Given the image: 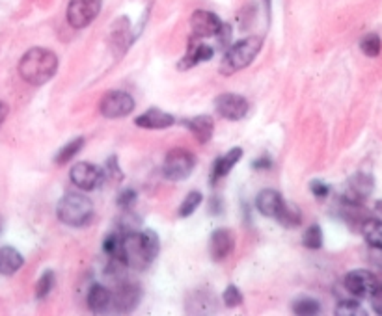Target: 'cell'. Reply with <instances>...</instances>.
<instances>
[{
    "mask_svg": "<svg viewBox=\"0 0 382 316\" xmlns=\"http://www.w3.org/2000/svg\"><path fill=\"white\" fill-rule=\"evenodd\" d=\"M159 236L155 231H129L122 234V245H120V257L125 266L133 270H146L155 257L159 255Z\"/></svg>",
    "mask_w": 382,
    "mask_h": 316,
    "instance_id": "cell-1",
    "label": "cell"
},
{
    "mask_svg": "<svg viewBox=\"0 0 382 316\" xmlns=\"http://www.w3.org/2000/svg\"><path fill=\"white\" fill-rule=\"evenodd\" d=\"M56 71H58V56L43 47H34L30 51H26L19 62V75L28 84H45L56 75Z\"/></svg>",
    "mask_w": 382,
    "mask_h": 316,
    "instance_id": "cell-2",
    "label": "cell"
},
{
    "mask_svg": "<svg viewBox=\"0 0 382 316\" xmlns=\"http://www.w3.org/2000/svg\"><path fill=\"white\" fill-rule=\"evenodd\" d=\"M56 216L65 226L85 227L93 216V205L86 195L71 192V194H65L58 201Z\"/></svg>",
    "mask_w": 382,
    "mask_h": 316,
    "instance_id": "cell-3",
    "label": "cell"
},
{
    "mask_svg": "<svg viewBox=\"0 0 382 316\" xmlns=\"http://www.w3.org/2000/svg\"><path fill=\"white\" fill-rule=\"evenodd\" d=\"M261 47H263V39L256 38V36L254 38L240 39V41L234 43V45L227 49L226 56H224L222 71L226 73V75H232V73L240 71V69L248 67L256 60V56L261 51Z\"/></svg>",
    "mask_w": 382,
    "mask_h": 316,
    "instance_id": "cell-4",
    "label": "cell"
},
{
    "mask_svg": "<svg viewBox=\"0 0 382 316\" xmlns=\"http://www.w3.org/2000/svg\"><path fill=\"white\" fill-rule=\"evenodd\" d=\"M196 166V156L183 147L168 151L162 164V173L168 181H185Z\"/></svg>",
    "mask_w": 382,
    "mask_h": 316,
    "instance_id": "cell-5",
    "label": "cell"
},
{
    "mask_svg": "<svg viewBox=\"0 0 382 316\" xmlns=\"http://www.w3.org/2000/svg\"><path fill=\"white\" fill-rule=\"evenodd\" d=\"M135 99L129 93L122 90L106 91L101 99L99 110L104 117L109 119H117V117H127L135 110Z\"/></svg>",
    "mask_w": 382,
    "mask_h": 316,
    "instance_id": "cell-6",
    "label": "cell"
},
{
    "mask_svg": "<svg viewBox=\"0 0 382 316\" xmlns=\"http://www.w3.org/2000/svg\"><path fill=\"white\" fill-rule=\"evenodd\" d=\"M101 12V0H69L67 23L73 28H86Z\"/></svg>",
    "mask_w": 382,
    "mask_h": 316,
    "instance_id": "cell-7",
    "label": "cell"
},
{
    "mask_svg": "<svg viewBox=\"0 0 382 316\" xmlns=\"http://www.w3.org/2000/svg\"><path fill=\"white\" fill-rule=\"evenodd\" d=\"M103 175V169L93 166L90 162H77L71 168L69 177H71V182L75 186L85 190V192H91V190H95L101 184Z\"/></svg>",
    "mask_w": 382,
    "mask_h": 316,
    "instance_id": "cell-8",
    "label": "cell"
},
{
    "mask_svg": "<svg viewBox=\"0 0 382 316\" xmlns=\"http://www.w3.org/2000/svg\"><path fill=\"white\" fill-rule=\"evenodd\" d=\"M216 114L229 121H239L248 114V101L237 93H224L214 101Z\"/></svg>",
    "mask_w": 382,
    "mask_h": 316,
    "instance_id": "cell-9",
    "label": "cell"
},
{
    "mask_svg": "<svg viewBox=\"0 0 382 316\" xmlns=\"http://www.w3.org/2000/svg\"><path fill=\"white\" fill-rule=\"evenodd\" d=\"M345 289L357 297H371L377 291V278L370 270H352L344 279Z\"/></svg>",
    "mask_w": 382,
    "mask_h": 316,
    "instance_id": "cell-10",
    "label": "cell"
},
{
    "mask_svg": "<svg viewBox=\"0 0 382 316\" xmlns=\"http://www.w3.org/2000/svg\"><path fill=\"white\" fill-rule=\"evenodd\" d=\"M221 28V19H218L214 13L205 12V10H198V12L192 13V17H190V30H192V36L198 39L213 38V36L218 34Z\"/></svg>",
    "mask_w": 382,
    "mask_h": 316,
    "instance_id": "cell-11",
    "label": "cell"
},
{
    "mask_svg": "<svg viewBox=\"0 0 382 316\" xmlns=\"http://www.w3.org/2000/svg\"><path fill=\"white\" fill-rule=\"evenodd\" d=\"M371 192H373V179L368 173H357L347 182L344 197L349 205H360V201L368 199Z\"/></svg>",
    "mask_w": 382,
    "mask_h": 316,
    "instance_id": "cell-12",
    "label": "cell"
},
{
    "mask_svg": "<svg viewBox=\"0 0 382 316\" xmlns=\"http://www.w3.org/2000/svg\"><path fill=\"white\" fill-rule=\"evenodd\" d=\"M256 207H258V210L263 216L276 219L278 214L282 212V208L285 207V201L282 197V194L276 192V190H263L256 197Z\"/></svg>",
    "mask_w": 382,
    "mask_h": 316,
    "instance_id": "cell-13",
    "label": "cell"
},
{
    "mask_svg": "<svg viewBox=\"0 0 382 316\" xmlns=\"http://www.w3.org/2000/svg\"><path fill=\"white\" fill-rule=\"evenodd\" d=\"M135 123L142 129H151V130H162L168 129L175 123V117L168 112H162L159 108H149L148 112H144L140 116L136 117Z\"/></svg>",
    "mask_w": 382,
    "mask_h": 316,
    "instance_id": "cell-14",
    "label": "cell"
},
{
    "mask_svg": "<svg viewBox=\"0 0 382 316\" xmlns=\"http://www.w3.org/2000/svg\"><path fill=\"white\" fill-rule=\"evenodd\" d=\"M235 247V236L234 232L227 229H216L211 236V245L209 252L214 260H224V258L234 252Z\"/></svg>",
    "mask_w": 382,
    "mask_h": 316,
    "instance_id": "cell-15",
    "label": "cell"
},
{
    "mask_svg": "<svg viewBox=\"0 0 382 316\" xmlns=\"http://www.w3.org/2000/svg\"><path fill=\"white\" fill-rule=\"evenodd\" d=\"M112 302H114V307H116V311H120V313H129V311H133L136 305H138V302H140V289H138V284H120L116 294L112 297Z\"/></svg>",
    "mask_w": 382,
    "mask_h": 316,
    "instance_id": "cell-16",
    "label": "cell"
},
{
    "mask_svg": "<svg viewBox=\"0 0 382 316\" xmlns=\"http://www.w3.org/2000/svg\"><path fill=\"white\" fill-rule=\"evenodd\" d=\"M213 47L205 45V43H200L198 41V38H190V41H188V51L187 54H185V58L179 62V69H190L192 65L200 64V62H207V60L213 58Z\"/></svg>",
    "mask_w": 382,
    "mask_h": 316,
    "instance_id": "cell-17",
    "label": "cell"
},
{
    "mask_svg": "<svg viewBox=\"0 0 382 316\" xmlns=\"http://www.w3.org/2000/svg\"><path fill=\"white\" fill-rule=\"evenodd\" d=\"M240 158H243V149L240 147L229 149L226 155L218 156L213 166V177H211V181L216 182L218 179H222V177H226V175L239 164Z\"/></svg>",
    "mask_w": 382,
    "mask_h": 316,
    "instance_id": "cell-18",
    "label": "cell"
},
{
    "mask_svg": "<svg viewBox=\"0 0 382 316\" xmlns=\"http://www.w3.org/2000/svg\"><path fill=\"white\" fill-rule=\"evenodd\" d=\"M25 265V258L15 247L4 245L0 247V274L2 276H13L21 270V266Z\"/></svg>",
    "mask_w": 382,
    "mask_h": 316,
    "instance_id": "cell-19",
    "label": "cell"
},
{
    "mask_svg": "<svg viewBox=\"0 0 382 316\" xmlns=\"http://www.w3.org/2000/svg\"><path fill=\"white\" fill-rule=\"evenodd\" d=\"M187 127L200 143H207L213 138L214 121L211 116L192 117L190 121H187Z\"/></svg>",
    "mask_w": 382,
    "mask_h": 316,
    "instance_id": "cell-20",
    "label": "cell"
},
{
    "mask_svg": "<svg viewBox=\"0 0 382 316\" xmlns=\"http://www.w3.org/2000/svg\"><path fill=\"white\" fill-rule=\"evenodd\" d=\"M112 304V294L111 291L103 287V284H93L88 292V307L91 313L101 315L109 309V305Z\"/></svg>",
    "mask_w": 382,
    "mask_h": 316,
    "instance_id": "cell-21",
    "label": "cell"
},
{
    "mask_svg": "<svg viewBox=\"0 0 382 316\" xmlns=\"http://www.w3.org/2000/svg\"><path fill=\"white\" fill-rule=\"evenodd\" d=\"M362 234L371 247L382 250V219L370 218L363 221Z\"/></svg>",
    "mask_w": 382,
    "mask_h": 316,
    "instance_id": "cell-22",
    "label": "cell"
},
{
    "mask_svg": "<svg viewBox=\"0 0 382 316\" xmlns=\"http://www.w3.org/2000/svg\"><path fill=\"white\" fill-rule=\"evenodd\" d=\"M82 145H85V138H77V140H71L69 143H65L64 147L58 151V155H56L54 162H56L58 166H64V164H67V162L71 160L73 156H77V153L82 149Z\"/></svg>",
    "mask_w": 382,
    "mask_h": 316,
    "instance_id": "cell-23",
    "label": "cell"
},
{
    "mask_svg": "<svg viewBox=\"0 0 382 316\" xmlns=\"http://www.w3.org/2000/svg\"><path fill=\"white\" fill-rule=\"evenodd\" d=\"M321 311V305H319L317 300L313 297H298L297 302L293 304V313L300 316H311L317 315Z\"/></svg>",
    "mask_w": 382,
    "mask_h": 316,
    "instance_id": "cell-24",
    "label": "cell"
},
{
    "mask_svg": "<svg viewBox=\"0 0 382 316\" xmlns=\"http://www.w3.org/2000/svg\"><path fill=\"white\" fill-rule=\"evenodd\" d=\"M201 201H203V195H201L200 192H190V194L183 199L181 207H179V216H181V218L192 216L201 205Z\"/></svg>",
    "mask_w": 382,
    "mask_h": 316,
    "instance_id": "cell-25",
    "label": "cell"
},
{
    "mask_svg": "<svg viewBox=\"0 0 382 316\" xmlns=\"http://www.w3.org/2000/svg\"><path fill=\"white\" fill-rule=\"evenodd\" d=\"M302 244H304L308 250H321V247H323V231H321V227H308V231H306L304 236H302Z\"/></svg>",
    "mask_w": 382,
    "mask_h": 316,
    "instance_id": "cell-26",
    "label": "cell"
},
{
    "mask_svg": "<svg viewBox=\"0 0 382 316\" xmlns=\"http://www.w3.org/2000/svg\"><path fill=\"white\" fill-rule=\"evenodd\" d=\"M54 289V271L47 270L41 274L38 284H36V297L38 300H43V297L49 296V292Z\"/></svg>",
    "mask_w": 382,
    "mask_h": 316,
    "instance_id": "cell-27",
    "label": "cell"
},
{
    "mask_svg": "<svg viewBox=\"0 0 382 316\" xmlns=\"http://www.w3.org/2000/svg\"><path fill=\"white\" fill-rule=\"evenodd\" d=\"M282 223L284 227H298L302 223V218H300V210L293 207H287V203H285V207L282 208V212L278 214V218H276Z\"/></svg>",
    "mask_w": 382,
    "mask_h": 316,
    "instance_id": "cell-28",
    "label": "cell"
},
{
    "mask_svg": "<svg viewBox=\"0 0 382 316\" xmlns=\"http://www.w3.org/2000/svg\"><path fill=\"white\" fill-rule=\"evenodd\" d=\"M360 49L363 51V54H368L371 58H375L381 54V49H382V43H381V38L377 36V34H370V36H366L362 39V43H360Z\"/></svg>",
    "mask_w": 382,
    "mask_h": 316,
    "instance_id": "cell-29",
    "label": "cell"
},
{
    "mask_svg": "<svg viewBox=\"0 0 382 316\" xmlns=\"http://www.w3.org/2000/svg\"><path fill=\"white\" fill-rule=\"evenodd\" d=\"M336 315L337 316H363L366 315V311L360 307L357 300H344L341 304L337 305L336 309Z\"/></svg>",
    "mask_w": 382,
    "mask_h": 316,
    "instance_id": "cell-30",
    "label": "cell"
},
{
    "mask_svg": "<svg viewBox=\"0 0 382 316\" xmlns=\"http://www.w3.org/2000/svg\"><path fill=\"white\" fill-rule=\"evenodd\" d=\"M222 302L226 307H239L243 304V294L240 291L235 287V284H229L224 294H222Z\"/></svg>",
    "mask_w": 382,
    "mask_h": 316,
    "instance_id": "cell-31",
    "label": "cell"
},
{
    "mask_svg": "<svg viewBox=\"0 0 382 316\" xmlns=\"http://www.w3.org/2000/svg\"><path fill=\"white\" fill-rule=\"evenodd\" d=\"M120 245H122V234L114 232L111 236H106V240L103 242V250L112 258H117L120 257Z\"/></svg>",
    "mask_w": 382,
    "mask_h": 316,
    "instance_id": "cell-32",
    "label": "cell"
},
{
    "mask_svg": "<svg viewBox=\"0 0 382 316\" xmlns=\"http://www.w3.org/2000/svg\"><path fill=\"white\" fill-rule=\"evenodd\" d=\"M104 173H109V177L114 179V181H122V179H124L122 168H120V164H117L116 156H111L109 160L104 162Z\"/></svg>",
    "mask_w": 382,
    "mask_h": 316,
    "instance_id": "cell-33",
    "label": "cell"
},
{
    "mask_svg": "<svg viewBox=\"0 0 382 316\" xmlns=\"http://www.w3.org/2000/svg\"><path fill=\"white\" fill-rule=\"evenodd\" d=\"M310 190H311V194L315 195L317 199H324L326 195L330 194V186H328V184H324L323 181H311Z\"/></svg>",
    "mask_w": 382,
    "mask_h": 316,
    "instance_id": "cell-34",
    "label": "cell"
},
{
    "mask_svg": "<svg viewBox=\"0 0 382 316\" xmlns=\"http://www.w3.org/2000/svg\"><path fill=\"white\" fill-rule=\"evenodd\" d=\"M117 205L122 208H129V207H133V203L136 201V192L135 190H124L122 194L117 195Z\"/></svg>",
    "mask_w": 382,
    "mask_h": 316,
    "instance_id": "cell-35",
    "label": "cell"
},
{
    "mask_svg": "<svg viewBox=\"0 0 382 316\" xmlns=\"http://www.w3.org/2000/svg\"><path fill=\"white\" fill-rule=\"evenodd\" d=\"M371 307L377 315H382V287H377V291L371 294Z\"/></svg>",
    "mask_w": 382,
    "mask_h": 316,
    "instance_id": "cell-36",
    "label": "cell"
},
{
    "mask_svg": "<svg viewBox=\"0 0 382 316\" xmlns=\"http://www.w3.org/2000/svg\"><path fill=\"white\" fill-rule=\"evenodd\" d=\"M252 168L254 169H269L271 168V160H269L267 156H261V158H258V160L254 162Z\"/></svg>",
    "mask_w": 382,
    "mask_h": 316,
    "instance_id": "cell-37",
    "label": "cell"
},
{
    "mask_svg": "<svg viewBox=\"0 0 382 316\" xmlns=\"http://www.w3.org/2000/svg\"><path fill=\"white\" fill-rule=\"evenodd\" d=\"M8 116V106L4 103H0V125H2V121L6 119Z\"/></svg>",
    "mask_w": 382,
    "mask_h": 316,
    "instance_id": "cell-38",
    "label": "cell"
},
{
    "mask_svg": "<svg viewBox=\"0 0 382 316\" xmlns=\"http://www.w3.org/2000/svg\"><path fill=\"white\" fill-rule=\"evenodd\" d=\"M265 4H267V8H271V0H265Z\"/></svg>",
    "mask_w": 382,
    "mask_h": 316,
    "instance_id": "cell-39",
    "label": "cell"
},
{
    "mask_svg": "<svg viewBox=\"0 0 382 316\" xmlns=\"http://www.w3.org/2000/svg\"><path fill=\"white\" fill-rule=\"evenodd\" d=\"M0 232H2V219H0Z\"/></svg>",
    "mask_w": 382,
    "mask_h": 316,
    "instance_id": "cell-40",
    "label": "cell"
}]
</instances>
